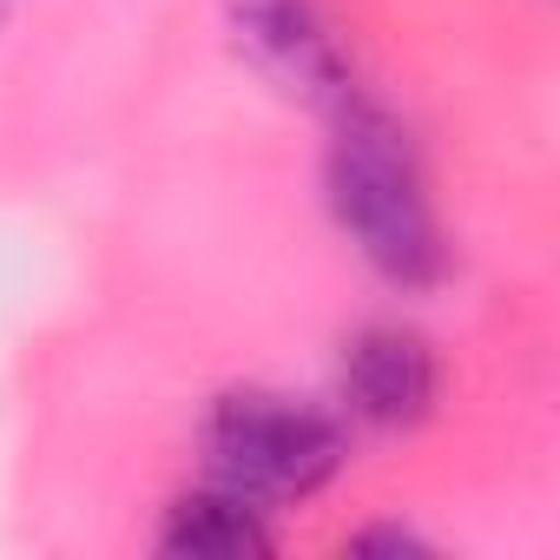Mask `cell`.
<instances>
[{
    "label": "cell",
    "mask_w": 560,
    "mask_h": 560,
    "mask_svg": "<svg viewBox=\"0 0 560 560\" xmlns=\"http://www.w3.org/2000/svg\"><path fill=\"white\" fill-rule=\"evenodd\" d=\"M343 396L376 429H409L435 402V357L416 330L376 324L343 350Z\"/></svg>",
    "instance_id": "277c9868"
},
{
    "label": "cell",
    "mask_w": 560,
    "mask_h": 560,
    "mask_svg": "<svg viewBox=\"0 0 560 560\" xmlns=\"http://www.w3.org/2000/svg\"><path fill=\"white\" fill-rule=\"evenodd\" d=\"M231 34L264 80H277L284 93H298L311 106L337 113L357 93L350 60H343L317 0H231Z\"/></svg>",
    "instance_id": "3957f363"
},
{
    "label": "cell",
    "mask_w": 560,
    "mask_h": 560,
    "mask_svg": "<svg viewBox=\"0 0 560 560\" xmlns=\"http://www.w3.org/2000/svg\"><path fill=\"white\" fill-rule=\"evenodd\" d=\"M205 462L211 481L270 508V501H304L343 468V429L291 396H224L205 422Z\"/></svg>",
    "instance_id": "7a4b0ae2"
},
{
    "label": "cell",
    "mask_w": 560,
    "mask_h": 560,
    "mask_svg": "<svg viewBox=\"0 0 560 560\" xmlns=\"http://www.w3.org/2000/svg\"><path fill=\"white\" fill-rule=\"evenodd\" d=\"M0 14H8V0H0Z\"/></svg>",
    "instance_id": "8992f818"
},
{
    "label": "cell",
    "mask_w": 560,
    "mask_h": 560,
    "mask_svg": "<svg viewBox=\"0 0 560 560\" xmlns=\"http://www.w3.org/2000/svg\"><path fill=\"white\" fill-rule=\"evenodd\" d=\"M165 553H191V560H244V553H264L270 547V527H264V508L231 494V488H205V494H185L172 514H165V534H159Z\"/></svg>",
    "instance_id": "5b68a950"
},
{
    "label": "cell",
    "mask_w": 560,
    "mask_h": 560,
    "mask_svg": "<svg viewBox=\"0 0 560 560\" xmlns=\"http://www.w3.org/2000/svg\"><path fill=\"white\" fill-rule=\"evenodd\" d=\"M330 205H337L343 231L357 237V250L389 277L396 291H429L442 277L448 250H442V224H435L416 145L383 106H370L357 93L337 106Z\"/></svg>",
    "instance_id": "6da1fadb"
}]
</instances>
